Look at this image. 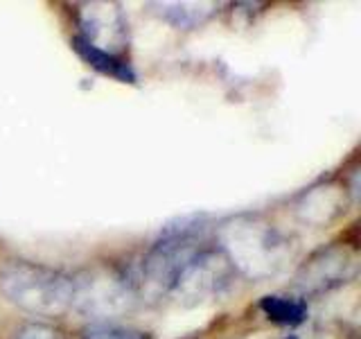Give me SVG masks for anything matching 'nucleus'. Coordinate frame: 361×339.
Returning a JSON list of instances; mask_svg holds the SVG:
<instances>
[{
    "mask_svg": "<svg viewBox=\"0 0 361 339\" xmlns=\"http://www.w3.org/2000/svg\"><path fill=\"white\" fill-rule=\"evenodd\" d=\"M73 310L86 316H97L102 321L127 312L138 294V282L116 265L86 267L79 274H73Z\"/></svg>",
    "mask_w": 361,
    "mask_h": 339,
    "instance_id": "3",
    "label": "nucleus"
},
{
    "mask_svg": "<svg viewBox=\"0 0 361 339\" xmlns=\"http://www.w3.org/2000/svg\"><path fill=\"white\" fill-rule=\"evenodd\" d=\"M154 11L174 28H197L199 23L210 18L217 11V3H149Z\"/></svg>",
    "mask_w": 361,
    "mask_h": 339,
    "instance_id": "9",
    "label": "nucleus"
},
{
    "mask_svg": "<svg viewBox=\"0 0 361 339\" xmlns=\"http://www.w3.org/2000/svg\"><path fill=\"white\" fill-rule=\"evenodd\" d=\"M0 292L16 308L34 316H63L73 310V274L30 260H11L0 269Z\"/></svg>",
    "mask_w": 361,
    "mask_h": 339,
    "instance_id": "1",
    "label": "nucleus"
},
{
    "mask_svg": "<svg viewBox=\"0 0 361 339\" xmlns=\"http://www.w3.org/2000/svg\"><path fill=\"white\" fill-rule=\"evenodd\" d=\"M259 310L269 321L278 326H300L310 312L307 301L302 297H291V294H267L259 301Z\"/></svg>",
    "mask_w": 361,
    "mask_h": 339,
    "instance_id": "8",
    "label": "nucleus"
},
{
    "mask_svg": "<svg viewBox=\"0 0 361 339\" xmlns=\"http://www.w3.org/2000/svg\"><path fill=\"white\" fill-rule=\"evenodd\" d=\"M237 269L221 251V246L203 244L188 263L176 271L165 297L180 305H199L224 297L233 287Z\"/></svg>",
    "mask_w": 361,
    "mask_h": 339,
    "instance_id": "4",
    "label": "nucleus"
},
{
    "mask_svg": "<svg viewBox=\"0 0 361 339\" xmlns=\"http://www.w3.org/2000/svg\"><path fill=\"white\" fill-rule=\"evenodd\" d=\"M359 271V251L355 244H330L316 251L296 274L300 297L330 292L350 282Z\"/></svg>",
    "mask_w": 361,
    "mask_h": 339,
    "instance_id": "5",
    "label": "nucleus"
},
{
    "mask_svg": "<svg viewBox=\"0 0 361 339\" xmlns=\"http://www.w3.org/2000/svg\"><path fill=\"white\" fill-rule=\"evenodd\" d=\"M73 48L90 68H95V71L102 75H109V77L118 79V82H124V84H135V79H138L127 56H113L106 52H99V50L90 48V45L82 43L75 37H73Z\"/></svg>",
    "mask_w": 361,
    "mask_h": 339,
    "instance_id": "7",
    "label": "nucleus"
},
{
    "mask_svg": "<svg viewBox=\"0 0 361 339\" xmlns=\"http://www.w3.org/2000/svg\"><path fill=\"white\" fill-rule=\"evenodd\" d=\"M221 251L228 256L237 274L269 276L282 265L280 233L259 220H233L221 229Z\"/></svg>",
    "mask_w": 361,
    "mask_h": 339,
    "instance_id": "2",
    "label": "nucleus"
},
{
    "mask_svg": "<svg viewBox=\"0 0 361 339\" xmlns=\"http://www.w3.org/2000/svg\"><path fill=\"white\" fill-rule=\"evenodd\" d=\"M79 339H152V335L135 326L113 323V321H95L82 328Z\"/></svg>",
    "mask_w": 361,
    "mask_h": 339,
    "instance_id": "10",
    "label": "nucleus"
},
{
    "mask_svg": "<svg viewBox=\"0 0 361 339\" xmlns=\"http://www.w3.org/2000/svg\"><path fill=\"white\" fill-rule=\"evenodd\" d=\"M77 34L75 39L99 52L124 56L129 48V25L116 3H84L75 11Z\"/></svg>",
    "mask_w": 361,
    "mask_h": 339,
    "instance_id": "6",
    "label": "nucleus"
},
{
    "mask_svg": "<svg viewBox=\"0 0 361 339\" xmlns=\"http://www.w3.org/2000/svg\"><path fill=\"white\" fill-rule=\"evenodd\" d=\"M11 339H68L61 328L45 321H27L14 333Z\"/></svg>",
    "mask_w": 361,
    "mask_h": 339,
    "instance_id": "11",
    "label": "nucleus"
}]
</instances>
